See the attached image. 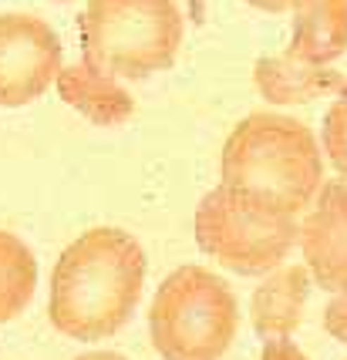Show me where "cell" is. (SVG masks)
Segmentation results:
<instances>
[{
	"instance_id": "obj_14",
	"label": "cell",
	"mask_w": 347,
	"mask_h": 360,
	"mask_svg": "<svg viewBox=\"0 0 347 360\" xmlns=\"http://www.w3.org/2000/svg\"><path fill=\"white\" fill-rule=\"evenodd\" d=\"M324 330L337 344H347V290L331 293V303L324 307Z\"/></svg>"
},
{
	"instance_id": "obj_9",
	"label": "cell",
	"mask_w": 347,
	"mask_h": 360,
	"mask_svg": "<svg viewBox=\"0 0 347 360\" xmlns=\"http://www.w3.org/2000/svg\"><path fill=\"white\" fill-rule=\"evenodd\" d=\"M310 273L307 266H280L263 273L260 286L250 297V323L260 340L294 337L303 320V307L310 297Z\"/></svg>"
},
{
	"instance_id": "obj_10",
	"label": "cell",
	"mask_w": 347,
	"mask_h": 360,
	"mask_svg": "<svg viewBox=\"0 0 347 360\" xmlns=\"http://www.w3.org/2000/svg\"><path fill=\"white\" fill-rule=\"evenodd\" d=\"M54 88H58L64 105H71L78 115H84L92 125L101 128L122 125L135 111V101L125 91V84L115 75H108V71L88 64L84 58L75 64H61V71L54 78Z\"/></svg>"
},
{
	"instance_id": "obj_12",
	"label": "cell",
	"mask_w": 347,
	"mask_h": 360,
	"mask_svg": "<svg viewBox=\"0 0 347 360\" xmlns=\"http://www.w3.org/2000/svg\"><path fill=\"white\" fill-rule=\"evenodd\" d=\"M37 290V259L20 236L0 229V323L27 310Z\"/></svg>"
},
{
	"instance_id": "obj_17",
	"label": "cell",
	"mask_w": 347,
	"mask_h": 360,
	"mask_svg": "<svg viewBox=\"0 0 347 360\" xmlns=\"http://www.w3.org/2000/svg\"><path fill=\"white\" fill-rule=\"evenodd\" d=\"M75 360H128V357L111 354V350H92V354H81V357H75Z\"/></svg>"
},
{
	"instance_id": "obj_8",
	"label": "cell",
	"mask_w": 347,
	"mask_h": 360,
	"mask_svg": "<svg viewBox=\"0 0 347 360\" xmlns=\"http://www.w3.org/2000/svg\"><path fill=\"white\" fill-rule=\"evenodd\" d=\"M253 84L270 105L290 108L320 101L327 94H341L347 88V78L334 71L331 64H307L284 51V54H267L253 64Z\"/></svg>"
},
{
	"instance_id": "obj_11",
	"label": "cell",
	"mask_w": 347,
	"mask_h": 360,
	"mask_svg": "<svg viewBox=\"0 0 347 360\" xmlns=\"http://www.w3.org/2000/svg\"><path fill=\"white\" fill-rule=\"evenodd\" d=\"M290 54L307 64H334L347 51V0H297Z\"/></svg>"
},
{
	"instance_id": "obj_2",
	"label": "cell",
	"mask_w": 347,
	"mask_h": 360,
	"mask_svg": "<svg viewBox=\"0 0 347 360\" xmlns=\"http://www.w3.org/2000/svg\"><path fill=\"white\" fill-rule=\"evenodd\" d=\"M220 182L263 192L300 216L324 182L320 141L300 118L253 111L222 141Z\"/></svg>"
},
{
	"instance_id": "obj_1",
	"label": "cell",
	"mask_w": 347,
	"mask_h": 360,
	"mask_svg": "<svg viewBox=\"0 0 347 360\" xmlns=\"http://www.w3.org/2000/svg\"><path fill=\"white\" fill-rule=\"evenodd\" d=\"M145 273L149 259L132 233L118 226L84 229L51 269V327L84 344L115 337L135 316Z\"/></svg>"
},
{
	"instance_id": "obj_18",
	"label": "cell",
	"mask_w": 347,
	"mask_h": 360,
	"mask_svg": "<svg viewBox=\"0 0 347 360\" xmlns=\"http://www.w3.org/2000/svg\"><path fill=\"white\" fill-rule=\"evenodd\" d=\"M189 14L196 24H203L206 20V0H189Z\"/></svg>"
},
{
	"instance_id": "obj_6",
	"label": "cell",
	"mask_w": 347,
	"mask_h": 360,
	"mask_svg": "<svg viewBox=\"0 0 347 360\" xmlns=\"http://www.w3.org/2000/svg\"><path fill=\"white\" fill-rule=\"evenodd\" d=\"M64 64L61 37L44 17L0 14V108H24L48 91Z\"/></svg>"
},
{
	"instance_id": "obj_16",
	"label": "cell",
	"mask_w": 347,
	"mask_h": 360,
	"mask_svg": "<svg viewBox=\"0 0 347 360\" xmlns=\"http://www.w3.org/2000/svg\"><path fill=\"white\" fill-rule=\"evenodd\" d=\"M250 7H256V11H263V14H284V11H290L297 0H246Z\"/></svg>"
},
{
	"instance_id": "obj_3",
	"label": "cell",
	"mask_w": 347,
	"mask_h": 360,
	"mask_svg": "<svg viewBox=\"0 0 347 360\" xmlns=\"http://www.w3.org/2000/svg\"><path fill=\"white\" fill-rule=\"evenodd\" d=\"M300 216L263 192L220 182L196 205V246L236 276H263L297 246Z\"/></svg>"
},
{
	"instance_id": "obj_4",
	"label": "cell",
	"mask_w": 347,
	"mask_h": 360,
	"mask_svg": "<svg viewBox=\"0 0 347 360\" xmlns=\"http://www.w3.org/2000/svg\"><path fill=\"white\" fill-rule=\"evenodd\" d=\"M78 31L88 64L118 81H145L175 64L182 11L175 0H88Z\"/></svg>"
},
{
	"instance_id": "obj_15",
	"label": "cell",
	"mask_w": 347,
	"mask_h": 360,
	"mask_svg": "<svg viewBox=\"0 0 347 360\" xmlns=\"http://www.w3.org/2000/svg\"><path fill=\"white\" fill-rule=\"evenodd\" d=\"M260 360H310L290 337H277V340H263V354Z\"/></svg>"
},
{
	"instance_id": "obj_7",
	"label": "cell",
	"mask_w": 347,
	"mask_h": 360,
	"mask_svg": "<svg viewBox=\"0 0 347 360\" xmlns=\"http://www.w3.org/2000/svg\"><path fill=\"white\" fill-rule=\"evenodd\" d=\"M297 246L310 280L327 293L347 290V182H320L317 195L303 209Z\"/></svg>"
},
{
	"instance_id": "obj_13",
	"label": "cell",
	"mask_w": 347,
	"mask_h": 360,
	"mask_svg": "<svg viewBox=\"0 0 347 360\" xmlns=\"http://www.w3.org/2000/svg\"><path fill=\"white\" fill-rule=\"evenodd\" d=\"M320 152H324L327 162L334 165L337 179L347 182V88L341 94H334L331 108L324 115V125H320Z\"/></svg>"
},
{
	"instance_id": "obj_19",
	"label": "cell",
	"mask_w": 347,
	"mask_h": 360,
	"mask_svg": "<svg viewBox=\"0 0 347 360\" xmlns=\"http://www.w3.org/2000/svg\"><path fill=\"white\" fill-rule=\"evenodd\" d=\"M54 4H68V0H54Z\"/></svg>"
},
{
	"instance_id": "obj_5",
	"label": "cell",
	"mask_w": 347,
	"mask_h": 360,
	"mask_svg": "<svg viewBox=\"0 0 347 360\" xmlns=\"http://www.w3.org/2000/svg\"><path fill=\"white\" fill-rule=\"evenodd\" d=\"M239 330V300L203 266L172 269L149 307V337L162 360H222Z\"/></svg>"
}]
</instances>
